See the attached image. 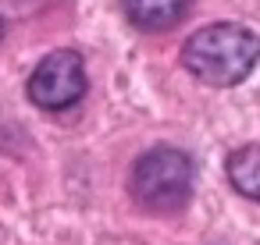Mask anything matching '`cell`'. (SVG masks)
Instances as JSON below:
<instances>
[{"label": "cell", "mask_w": 260, "mask_h": 245, "mask_svg": "<svg viewBox=\"0 0 260 245\" xmlns=\"http://www.w3.org/2000/svg\"><path fill=\"white\" fill-rule=\"evenodd\" d=\"M192 160L175 146H153L132 164V199L150 213H178L192 199Z\"/></svg>", "instance_id": "7a4b0ae2"}, {"label": "cell", "mask_w": 260, "mask_h": 245, "mask_svg": "<svg viewBox=\"0 0 260 245\" xmlns=\"http://www.w3.org/2000/svg\"><path fill=\"white\" fill-rule=\"evenodd\" d=\"M86 96V64L75 50L47 54L29 75V100L40 110H64Z\"/></svg>", "instance_id": "3957f363"}, {"label": "cell", "mask_w": 260, "mask_h": 245, "mask_svg": "<svg viewBox=\"0 0 260 245\" xmlns=\"http://www.w3.org/2000/svg\"><path fill=\"white\" fill-rule=\"evenodd\" d=\"M256 61H260V36L235 22L203 25L182 47V68L210 89L239 86L256 68Z\"/></svg>", "instance_id": "6da1fadb"}, {"label": "cell", "mask_w": 260, "mask_h": 245, "mask_svg": "<svg viewBox=\"0 0 260 245\" xmlns=\"http://www.w3.org/2000/svg\"><path fill=\"white\" fill-rule=\"evenodd\" d=\"M224 171H228V181L239 195L260 202V146H242V149L228 153Z\"/></svg>", "instance_id": "5b68a950"}, {"label": "cell", "mask_w": 260, "mask_h": 245, "mask_svg": "<svg viewBox=\"0 0 260 245\" xmlns=\"http://www.w3.org/2000/svg\"><path fill=\"white\" fill-rule=\"evenodd\" d=\"M4 32H8V25H4V18H0V39H4Z\"/></svg>", "instance_id": "8992f818"}, {"label": "cell", "mask_w": 260, "mask_h": 245, "mask_svg": "<svg viewBox=\"0 0 260 245\" xmlns=\"http://www.w3.org/2000/svg\"><path fill=\"white\" fill-rule=\"evenodd\" d=\"M118 4L139 32H168L189 15L192 0H118Z\"/></svg>", "instance_id": "277c9868"}]
</instances>
